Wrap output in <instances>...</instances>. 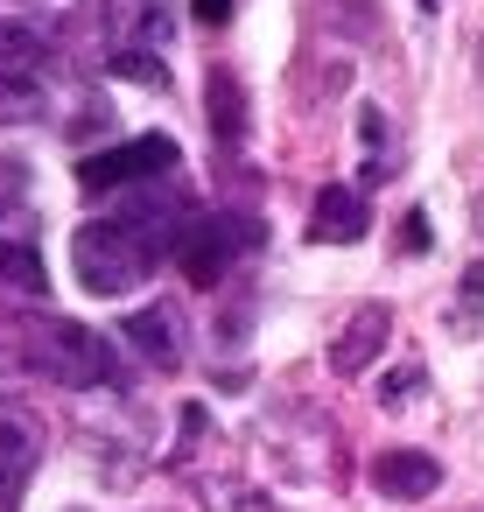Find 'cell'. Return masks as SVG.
Here are the masks:
<instances>
[{
  "instance_id": "cell-1",
  "label": "cell",
  "mask_w": 484,
  "mask_h": 512,
  "mask_svg": "<svg viewBox=\"0 0 484 512\" xmlns=\"http://www.w3.org/2000/svg\"><path fill=\"white\" fill-rule=\"evenodd\" d=\"M183 225H190V211L183 204H162V197H127L120 211H106V218H92V225H78V239H71V267H78V288L85 295H134L155 267H162V253H176L183 246Z\"/></svg>"
},
{
  "instance_id": "cell-2",
  "label": "cell",
  "mask_w": 484,
  "mask_h": 512,
  "mask_svg": "<svg viewBox=\"0 0 484 512\" xmlns=\"http://www.w3.org/2000/svg\"><path fill=\"white\" fill-rule=\"evenodd\" d=\"M15 358L36 365V372L57 379V386H78V393H85V386H120L113 344H106L92 323H71V316H36V323H22Z\"/></svg>"
},
{
  "instance_id": "cell-3",
  "label": "cell",
  "mask_w": 484,
  "mask_h": 512,
  "mask_svg": "<svg viewBox=\"0 0 484 512\" xmlns=\"http://www.w3.org/2000/svg\"><path fill=\"white\" fill-rule=\"evenodd\" d=\"M246 246H260V225H253V218H239V211H204V218L183 225L176 260H183V274H190L197 288H218Z\"/></svg>"
},
{
  "instance_id": "cell-4",
  "label": "cell",
  "mask_w": 484,
  "mask_h": 512,
  "mask_svg": "<svg viewBox=\"0 0 484 512\" xmlns=\"http://www.w3.org/2000/svg\"><path fill=\"white\" fill-rule=\"evenodd\" d=\"M176 141L169 134H141L127 148H106V155H85L78 162V183L85 190H120V183H155V176H176Z\"/></svg>"
},
{
  "instance_id": "cell-5",
  "label": "cell",
  "mask_w": 484,
  "mask_h": 512,
  "mask_svg": "<svg viewBox=\"0 0 484 512\" xmlns=\"http://www.w3.org/2000/svg\"><path fill=\"white\" fill-rule=\"evenodd\" d=\"M36 463H43V421L22 400H0V505H15Z\"/></svg>"
},
{
  "instance_id": "cell-6",
  "label": "cell",
  "mask_w": 484,
  "mask_h": 512,
  "mask_svg": "<svg viewBox=\"0 0 484 512\" xmlns=\"http://www.w3.org/2000/svg\"><path fill=\"white\" fill-rule=\"evenodd\" d=\"M386 330H393V309H386V302H358V309L337 323V337H330V372H337V379H358V372L386 351Z\"/></svg>"
},
{
  "instance_id": "cell-7",
  "label": "cell",
  "mask_w": 484,
  "mask_h": 512,
  "mask_svg": "<svg viewBox=\"0 0 484 512\" xmlns=\"http://www.w3.org/2000/svg\"><path fill=\"white\" fill-rule=\"evenodd\" d=\"M99 29H106L113 50H162L169 43V8L162 0H106Z\"/></svg>"
},
{
  "instance_id": "cell-8",
  "label": "cell",
  "mask_w": 484,
  "mask_h": 512,
  "mask_svg": "<svg viewBox=\"0 0 484 512\" xmlns=\"http://www.w3.org/2000/svg\"><path fill=\"white\" fill-rule=\"evenodd\" d=\"M365 232H372V211H365V197H358V190H344V183L316 190V218H309V239H323V246H358Z\"/></svg>"
},
{
  "instance_id": "cell-9",
  "label": "cell",
  "mask_w": 484,
  "mask_h": 512,
  "mask_svg": "<svg viewBox=\"0 0 484 512\" xmlns=\"http://www.w3.org/2000/svg\"><path fill=\"white\" fill-rule=\"evenodd\" d=\"M127 344L148 358V365H162V372H176L183 365V316L162 302V309H134L127 316Z\"/></svg>"
},
{
  "instance_id": "cell-10",
  "label": "cell",
  "mask_w": 484,
  "mask_h": 512,
  "mask_svg": "<svg viewBox=\"0 0 484 512\" xmlns=\"http://www.w3.org/2000/svg\"><path fill=\"white\" fill-rule=\"evenodd\" d=\"M372 484H379L386 498H428V491H442V463H435L428 449H386V456L372 463Z\"/></svg>"
},
{
  "instance_id": "cell-11",
  "label": "cell",
  "mask_w": 484,
  "mask_h": 512,
  "mask_svg": "<svg viewBox=\"0 0 484 512\" xmlns=\"http://www.w3.org/2000/svg\"><path fill=\"white\" fill-rule=\"evenodd\" d=\"M50 120V92L29 71H0V127H43Z\"/></svg>"
},
{
  "instance_id": "cell-12",
  "label": "cell",
  "mask_w": 484,
  "mask_h": 512,
  "mask_svg": "<svg viewBox=\"0 0 484 512\" xmlns=\"http://www.w3.org/2000/svg\"><path fill=\"white\" fill-rule=\"evenodd\" d=\"M0 288H15V295H43L50 288V267L36 260L29 239H0Z\"/></svg>"
},
{
  "instance_id": "cell-13",
  "label": "cell",
  "mask_w": 484,
  "mask_h": 512,
  "mask_svg": "<svg viewBox=\"0 0 484 512\" xmlns=\"http://www.w3.org/2000/svg\"><path fill=\"white\" fill-rule=\"evenodd\" d=\"M204 99H211V134L246 141V99H239V78H232V71H211Z\"/></svg>"
},
{
  "instance_id": "cell-14",
  "label": "cell",
  "mask_w": 484,
  "mask_h": 512,
  "mask_svg": "<svg viewBox=\"0 0 484 512\" xmlns=\"http://www.w3.org/2000/svg\"><path fill=\"white\" fill-rule=\"evenodd\" d=\"M50 50V29H36V22H8L0 15V71H22V64H36Z\"/></svg>"
},
{
  "instance_id": "cell-15",
  "label": "cell",
  "mask_w": 484,
  "mask_h": 512,
  "mask_svg": "<svg viewBox=\"0 0 484 512\" xmlns=\"http://www.w3.org/2000/svg\"><path fill=\"white\" fill-rule=\"evenodd\" d=\"M106 71H113V78H127V85H169L162 50H113V57H106Z\"/></svg>"
},
{
  "instance_id": "cell-16",
  "label": "cell",
  "mask_w": 484,
  "mask_h": 512,
  "mask_svg": "<svg viewBox=\"0 0 484 512\" xmlns=\"http://www.w3.org/2000/svg\"><path fill=\"white\" fill-rule=\"evenodd\" d=\"M477 309H484V267H470L463 274V295H456V337H477Z\"/></svg>"
},
{
  "instance_id": "cell-17",
  "label": "cell",
  "mask_w": 484,
  "mask_h": 512,
  "mask_svg": "<svg viewBox=\"0 0 484 512\" xmlns=\"http://www.w3.org/2000/svg\"><path fill=\"white\" fill-rule=\"evenodd\" d=\"M232 8H239V0H190V15H197L204 29H218V22H232Z\"/></svg>"
},
{
  "instance_id": "cell-18",
  "label": "cell",
  "mask_w": 484,
  "mask_h": 512,
  "mask_svg": "<svg viewBox=\"0 0 484 512\" xmlns=\"http://www.w3.org/2000/svg\"><path fill=\"white\" fill-rule=\"evenodd\" d=\"M358 134H365V141H372V148H379V141H386V120H379V106H365V113H358Z\"/></svg>"
},
{
  "instance_id": "cell-19",
  "label": "cell",
  "mask_w": 484,
  "mask_h": 512,
  "mask_svg": "<svg viewBox=\"0 0 484 512\" xmlns=\"http://www.w3.org/2000/svg\"><path fill=\"white\" fill-rule=\"evenodd\" d=\"M414 379H421V372H414V365H400V372H393L379 393H386V400H407V386H414Z\"/></svg>"
},
{
  "instance_id": "cell-20",
  "label": "cell",
  "mask_w": 484,
  "mask_h": 512,
  "mask_svg": "<svg viewBox=\"0 0 484 512\" xmlns=\"http://www.w3.org/2000/svg\"><path fill=\"white\" fill-rule=\"evenodd\" d=\"M400 239H407V253H421V246H428V218H407V232H400Z\"/></svg>"
},
{
  "instance_id": "cell-21",
  "label": "cell",
  "mask_w": 484,
  "mask_h": 512,
  "mask_svg": "<svg viewBox=\"0 0 484 512\" xmlns=\"http://www.w3.org/2000/svg\"><path fill=\"white\" fill-rule=\"evenodd\" d=\"M477 78H484V36H477Z\"/></svg>"
},
{
  "instance_id": "cell-22",
  "label": "cell",
  "mask_w": 484,
  "mask_h": 512,
  "mask_svg": "<svg viewBox=\"0 0 484 512\" xmlns=\"http://www.w3.org/2000/svg\"><path fill=\"white\" fill-rule=\"evenodd\" d=\"M477 232H484V197H477Z\"/></svg>"
},
{
  "instance_id": "cell-23",
  "label": "cell",
  "mask_w": 484,
  "mask_h": 512,
  "mask_svg": "<svg viewBox=\"0 0 484 512\" xmlns=\"http://www.w3.org/2000/svg\"><path fill=\"white\" fill-rule=\"evenodd\" d=\"M22 8H43V0H22Z\"/></svg>"
},
{
  "instance_id": "cell-24",
  "label": "cell",
  "mask_w": 484,
  "mask_h": 512,
  "mask_svg": "<svg viewBox=\"0 0 484 512\" xmlns=\"http://www.w3.org/2000/svg\"><path fill=\"white\" fill-rule=\"evenodd\" d=\"M428 8H435V0H428Z\"/></svg>"
}]
</instances>
